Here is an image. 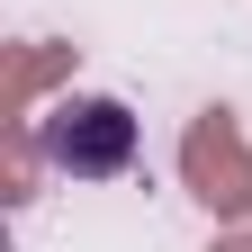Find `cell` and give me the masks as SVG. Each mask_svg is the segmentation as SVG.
Returning <instances> with one entry per match:
<instances>
[{
    "mask_svg": "<svg viewBox=\"0 0 252 252\" xmlns=\"http://www.w3.org/2000/svg\"><path fill=\"white\" fill-rule=\"evenodd\" d=\"M207 252H252V225H234V234H216Z\"/></svg>",
    "mask_w": 252,
    "mask_h": 252,
    "instance_id": "5",
    "label": "cell"
},
{
    "mask_svg": "<svg viewBox=\"0 0 252 252\" xmlns=\"http://www.w3.org/2000/svg\"><path fill=\"white\" fill-rule=\"evenodd\" d=\"M36 144H45V162L72 171V180H117L135 162V108L99 99V90H63V99L36 117Z\"/></svg>",
    "mask_w": 252,
    "mask_h": 252,
    "instance_id": "1",
    "label": "cell"
},
{
    "mask_svg": "<svg viewBox=\"0 0 252 252\" xmlns=\"http://www.w3.org/2000/svg\"><path fill=\"white\" fill-rule=\"evenodd\" d=\"M72 72V45H9V72H0V126L36 108V90H54Z\"/></svg>",
    "mask_w": 252,
    "mask_h": 252,
    "instance_id": "3",
    "label": "cell"
},
{
    "mask_svg": "<svg viewBox=\"0 0 252 252\" xmlns=\"http://www.w3.org/2000/svg\"><path fill=\"white\" fill-rule=\"evenodd\" d=\"M180 189L198 198L216 225H252V144L234 108H198L180 135Z\"/></svg>",
    "mask_w": 252,
    "mask_h": 252,
    "instance_id": "2",
    "label": "cell"
},
{
    "mask_svg": "<svg viewBox=\"0 0 252 252\" xmlns=\"http://www.w3.org/2000/svg\"><path fill=\"white\" fill-rule=\"evenodd\" d=\"M36 135H27V117H9V126H0V198H9V207H27V198H36Z\"/></svg>",
    "mask_w": 252,
    "mask_h": 252,
    "instance_id": "4",
    "label": "cell"
}]
</instances>
